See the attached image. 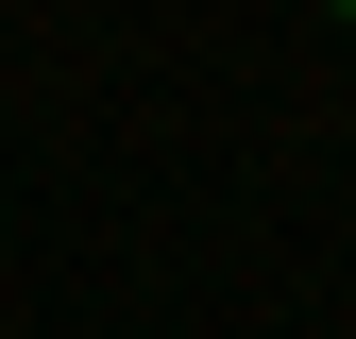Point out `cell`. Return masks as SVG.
I'll use <instances>...</instances> for the list:
<instances>
[]
</instances>
